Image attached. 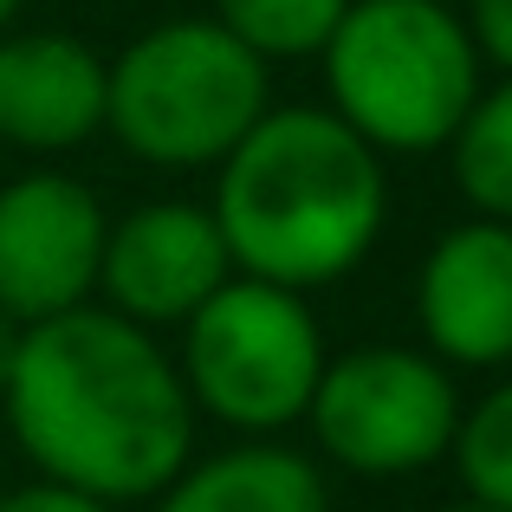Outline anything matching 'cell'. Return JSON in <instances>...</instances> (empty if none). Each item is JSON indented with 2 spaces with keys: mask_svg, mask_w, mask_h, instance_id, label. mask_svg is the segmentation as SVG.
Segmentation results:
<instances>
[{
  "mask_svg": "<svg viewBox=\"0 0 512 512\" xmlns=\"http://www.w3.org/2000/svg\"><path fill=\"white\" fill-rule=\"evenodd\" d=\"M20 7H26V0H0V33L13 26V13H20Z\"/></svg>",
  "mask_w": 512,
  "mask_h": 512,
  "instance_id": "obj_18",
  "label": "cell"
},
{
  "mask_svg": "<svg viewBox=\"0 0 512 512\" xmlns=\"http://www.w3.org/2000/svg\"><path fill=\"white\" fill-rule=\"evenodd\" d=\"M448 512H487V506H474V500H467V506H448Z\"/></svg>",
  "mask_w": 512,
  "mask_h": 512,
  "instance_id": "obj_19",
  "label": "cell"
},
{
  "mask_svg": "<svg viewBox=\"0 0 512 512\" xmlns=\"http://www.w3.org/2000/svg\"><path fill=\"white\" fill-rule=\"evenodd\" d=\"M461 26H467V39H474L480 65L512 72V0H467Z\"/></svg>",
  "mask_w": 512,
  "mask_h": 512,
  "instance_id": "obj_15",
  "label": "cell"
},
{
  "mask_svg": "<svg viewBox=\"0 0 512 512\" xmlns=\"http://www.w3.org/2000/svg\"><path fill=\"white\" fill-rule=\"evenodd\" d=\"M448 454L461 467L467 500L487 512H512V376L461 409V428H454Z\"/></svg>",
  "mask_w": 512,
  "mask_h": 512,
  "instance_id": "obj_14",
  "label": "cell"
},
{
  "mask_svg": "<svg viewBox=\"0 0 512 512\" xmlns=\"http://www.w3.org/2000/svg\"><path fill=\"white\" fill-rule=\"evenodd\" d=\"M0 512H117L91 493H72V487H52V480H33L20 493H0Z\"/></svg>",
  "mask_w": 512,
  "mask_h": 512,
  "instance_id": "obj_16",
  "label": "cell"
},
{
  "mask_svg": "<svg viewBox=\"0 0 512 512\" xmlns=\"http://www.w3.org/2000/svg\"><path fill=\"white\" fill-rule=\"evenodd\" d=\"M7 428L52 487L104 506L156 500L195 461V402L156 331L111 305H78L20 331Z\"/></svg>",
  "mask_w": 512,
  "mask_h": 512,
  "instance_id": "obj_1",
  "label": "cell"
},
{
  "mask_svg": "<svg viewBox=\"0 0 512 512\" xmlns=\"http://www.w3.org/2000/svg\"><path fill=\"white\" fill-rule=\"evenodd\" d=\"M20 331H26V325H13V318L0 312V396H7V376H13V357H20Z\"/></svg>",
  "mask_w": 512,
  "mask_h": 512,
  "instance_id": "obj_17",
  "label": "cell"
},
{
  "mask_svg": "<svg viewBox=\"0 0 512 512\" xmlns=\"http://www.w3.org/2000/svg\"><path fill=\"white\" fill-rule=\"evenodd\" d=\"M422 344L448 370L512 363V221H461L428 247L415 279Z\"/></svg>",
  "mask_w": 512,
  "mask_h": 512,
  "instance_id": "obj_9",
  "label": "cell"
},
{
  "mask_svg": "<svg viewBox=\"0 0 512 512\" xmlns=\"http://www.w3.org/2000/svg\"><path fill=\"white\" fill-rule=\"evenodd\" d=\"M318 454L363 480H402L448 461L461 396L454 370L428 350L402 344H357L344 357H325V376L305 409Z\"/></svg>",
  "mask_w": 512,
  "mask_h": 512,
  "instance_id": "obj_6",
  "label": "cell"
},
{
  "mask_svg": "<svg viewBox=\"0 0 512 512\" xmlns=\"http://www.w3.org/2000/svg\"><path fill=\"white\" fill-rule=\"evenodd\" d=\"M214 227L234 273L286 292L338 286L370 260L389 221L383 156L325 104L266 111L214 163Z\"/></svg>",
  "mask_w": 512,
  "mask_h": 512,
  "instance_id": "obj_2",
  "label": "cell"
},
{
  "mask_svg": "<svg viewBox=\"0 0 512 512\" xmlns=\"http://www.w3.org/2000/svg\"><path fill=\"white\" fill-rule=\"evenodd\" d=\"M234 279L227 240L208 208L195 201H143L104 234V266L98 292L117 318L156 331V325H188L214 292Z\"/></svg>",
  "mask_w": 512,
  "mask_h": 512,
  "instance_id": "obj_8",
  "label": "cell"
},
{
  "mask_svg": "<svg viewBox=\"0 0 512 512\" xmlns=\"http://www.w3.org/2000/svg\"><path fill=\"white\" fill-rule=\"evenodd\" d=\"M182 389L195 415H214L247 441H273L305 422L325 376V331L305 292L234 273L182 325Z\"/></svg>",
  "mask_w": 512,
  "mask_h": 512,
  "instance_id": "obj_5",
  "label": "cell"
},
{
  "mask_svg": "<svg viewBox=\"0 0 512 512\" xmlns=\"http://www.w3.org/2000/svg\"><path fill=\"white\" fill-rule=\"evenodd\" d=\"M266 65L214 20H163L104 59V130L137 163L214 169L266 111Z\"/></svg>",
  "mask_w": 512,
  "mask_h": 512,
  "instance_id": "obj_4",
  "label": "cell"
},
{
  "mask_svg": "<svg viewBox=\"0 0 512 512\" xmlns=\"http://www.w3.org/2000/svg\"><path fill=\"white\" fill-rule=\"evenodd\" d=\"M318 59L325 111L376 156L448 150L480 98V52L448 0H350Z\"/></svg>",
  "mask_w": 512,
  "mask_h": 512,
  "instance_id": "obj_3",
  "label": "cell"
},
{
  "mask_svg": "<svg viewBox=\"0 0 512 512\" xmlns=\"http://www.w3.org/2000/svg\"><path fill=\"white\" fill-rule=\"evenodd\" d=\"M104 130V59L72 33H0V143L59 156Z\"/></svg>",
  "mask_w": 512,
  "mask_h": 512,
  "instance_id": "obj_10",
  "label": "cell"
},
{
  "mask_svg": "<svg viewBox=\"0 0 512 512\" xmlns=\"http://www.w3.org/2000/svg\"><path fill=\"white\" fill-rule=\"evenodd\" d=\"M350 0H214V26L240 39L260 65L318 59Z\"/></svg>",
  "mask_w": 512,
  "mask_h": 512,
  "instance_id": "obj_13",
  "label": "cell"
},
{
  "mask_svg": "<svg viewBox=\"0 0 512 512\" xmlns=\"http://www.w3.org/2000/svg\"><path fill=\"white\" fill-rule=\"evenodd\" d=\"M448 150H454V182L474 201L480 221H512V72L467 104Z\"/></svg>",
  "mask_w": 512,
  "mask_h": 512,
  "instance_id": "obj_12",
  "label": "cell"
},
{
  "mask_svg": "<svg viewBox=\"0 0 512 512\" xmlns=\"http://www.w3.org/2000/svg\"><path fill=\"white\" fill-rule=\"evenodd\" d=\"M111 214L78 175L33 169L0 188V312L13 325H46L98 292Z\"/></svg>",
  "mask_w": 512,
  "mask_h": 512,
  "instance_id": "obj_7",
  "label": "cell"
},
{
  "mask_svg": "<svg viewBox=\"0 0 512 512\" xmlns=\"http://www.w3.org/2000/svg\"><path fill=\"white\" fill-rule=\"evenodd\" d=\"M156 512H331V487L299 448L240 441L188 461L156 493Z\"/></svg>",
  "mask_w": 512,
  "mask_h": 512,
  "instance_id": "obj_11",
  "label": "cell"
}]
</instances>
